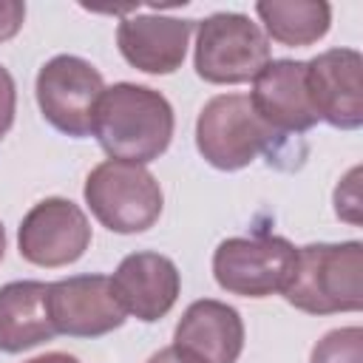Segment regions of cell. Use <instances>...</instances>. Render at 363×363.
<instances>
[{"instance_id":"1","label":"cell","mask_w":363,"mask_h":363,"mask_svg":"<svg viewBox=\"0 0 363 363\" xmlns=\"http://www.w3.org/2000/svg\"><path fill=\"white\" fill-rule=\"evenodd\" d=\"M173 108L164 94L136 82H116L102 91L94 113L99 147L119 162L147 164L173 139Z\"/></svg>"},{"instance_id":"2","label":"cell","mask_w":363,"mask_h":363,"mask_svg":"<svg viewBox=\"0 0 363 363\" xmlns=\"http://www.w3.org/2000/svg\"><path fill=\"white\" fill-rule=\"evenodd\" d=\"M306 315L357 312L363 306V244H306L295 250L292 275L281 292Z\"/></svg>"},{"instance_id":"3","label":"cell","mask_w":363,"mask_h":363,"mask_svg":"<svg viewBox=\"0 0 363 363\" xmlns=\"http://www.w3.org/2000/svg\"><path fill=\"white\" fill-rule=\"evenodd\" d=\"M85 204L102 227L119 235L150 230L164 207L162 187L145 164L108 159L85 179Z\"/></svg>"},{"instance_id":"4","label":"cell","mask_w":363,"mask_h":363,"mask_svg":"<svg viewBox=\"0 0 363 363\" xmlns=\"http://www.w3.org/2000/svg\"><path fill=\"white\" fill-rule=\"evenodd\" d=\"M269 62V40L258 23L238 11H216L196 23L193 65L204 82L241 85Z\"/></svg>"},{"instance_id":"5","label":"cell","mask_w":363,"mask_h":363,"mask_svg":"<svg viewBox=\"0 0 363 363\" xmlns=\"http://www.w3.org/2000/svg\"><path fill=\"white\" fill-rule=\"evenodd\" d=\"M278 133L267 128L244 94L213 96L196 119V147L216 170H241L269 150Z\"/></svg>"},{"instance_id":"6","label":"cell","mask_w":363,"mask_h":363,"mask_svg":"<svg viewBox=\"0 0 363 363\" xmlns=\"http://www.w3.org/2000/svg\"><path fill=\"white\" fill-rule=\"evenodd\" d=\"M105 91L102 74L82 57L57 54L37 71V105L51 128L82 139L94 133V113Z\"/></svg>"},{"instance_id":"7","label":"cell","mask_w":363,"mask_h":363,"mask_svg":"<svg viewBox=\"0 0 363 363\" xmlns=\"http://www.w3.org/2000/svg\"><path fill=\"white\" fill-rule=\"evenodd\" d=\"M292 241L281 235H235L224 238L213 252L216 284L241 298H269L284 292L295 267Z\"/></svg>"},{"instance_id":"8","label":"cell","mask_w":363,"mask_h":363,"mask_svg":"<svg viewBox=\"0 0 363 363\" xmlns=\"http://www.w3.org/2000/svg\"><path fill=\"white\" fill-rule=\"evenodd\" d=\"M91 247V224L79 204L62 196L37 201L20 221L17 250L34 267H68Z\"/></svg>"},{"instance_id":"9","label":"cell","mask_w":363,"mask_h":363,"mask_svg":"<svg viewBox=\"0 0 363 363\" xmlns=\"http://www.w3.org/2000/svg\"><path fill=\"white\" fill-rule=\"evenodd\" d=\"M48 315L57 335L102 337L128 318L108 275H71L48 284Z\"/></svg>"},{"instance_id":"10","label":"cell","mask_w":363,"mask_h":363,"mask_svg":"<svg viewBox=\"0 0 363 363\" xmlns=\"http://www.w3.org/2000/svg\"><path fill=\"white\" fill-rule=\"evenodd\" d=\"M306 91L318 119L340 130L363 125V57L354 48H329L306 62Z\"/></svg>"},{"instance_id":"11","label":"cell","mask_w":363,"mask_h":363,"mask_svg":"<svg viewBox=\"0 0 363 363\" xmlns=\"http://www.w3.org/2000/svg\"><path fill=\"white\" fill-rule=\"evenodd\" d=\"M250 105L275 133H303L318 125L306 91V62L301 60H269L252 77Z\"/></svg>"},{"instance_id":"12","label":"cell","mask_w":363,"mask_h":363,"mask_svg":"<svg viewBox=\"0 0 363 363\" xmlns=\"http://www.w3.org/2000/svg\"><path fill=\"white\" fill-rule=\"evenodd\" d=\"M196 20L164 14H133L116 28V45L128 65L145 74H173L182 68Z\"/></svg>"},{"instance_id":"13","label":"cell","mask_w":363,"mask_h":363,"mask_svg":"<svg viewBox=\"0 0 363 363\" xmlns=\"http://www.w3.org/2000/svg\"><path fill=\"white\" fill-rule=\"evenodd\" d=\"M113 292L128 315L153 323L164 318L182 289V275L167 255L159 252H130L119 261L113 278Z\"/></svg>"},{"instance_id":"14","label":"cell","mask_w":363,"mask_h":363,"mask_svg":"<svg viewBox=\"0 0 363 363\" xmlns=\"http://www.w3.org/2000/svg\"><path fill=\"white\" fill-rule=\"evenodd\" d=\"M173 343L193 352L204 363H235L244 349V320L224 301H193L176 323Z\"/></svg>"},{"instance_id":"15","label":"cell","mask_w":363,"mask_h":363,"mask_svg":"<svg viewBox=\"0 0 363 363\" xmlns=\"http://www.w3.org/2000/svg\"><path fill=\"white\" fill-rule=\"evenodd\" d=\"M57 335L48 315V284L11 281L0 286V352L20 354Z\"/></svg>"},{"instance_id":"16","label":"cell","mask_w":363,"mask_h":363,"mask_svg":"<svg viewBox=\"0 0 363 363\" xmlns=\"http://www.w3.org/2000/svg\"><path fill=\"white\" fill-rule=\"evenodd\" d=\"M255 14L281 45H312L332 26V6L323 0H258Z\"/></svg>"},{"instance_id":"17","label":"cell","mask_w":363,"mask_h":363,"mask_svg":"<svg viewBox=\"0 0 363 363\" xmlns=\"http://www.w3.org/2000/svg\"><path fill=\"white\" fill-rule=\"evenodd\" d=\"M309 363H363V329L343 326L326 332L315 343Z\"/></svg>"},{"instance_id":"18","label":"cell","mask_w":363,"mask_h":363,"mask_svg":"<svg viewBox=\"0 0 363 363\" xmlns=\"http://www.w3.org/2000/svg\"><path fill=\"white\" fill-rule=\"evenodd\" d=\"M357 176L360 167H352L349 176L335 190V213L352 224H360V193H357Z\"/></svg>"},{"instance_id":"19","label":"cell","mask_w":363,"mask_h":363,"mask_svg":"<svg viewBox=\"0 0 363 363\" xmlns=\"http://www.w3.org/2000/svg\"><path fill=\"white\" fill-rule=\"evenodd\" d=\"M14 111H17L14 77H11L9 68L0 62V139L11 130V125H14Z\"/></svg>"},{"instance_id":"20","label":"cell","mask_w":363,"mask_h":363,"mask_svg":"<svg viewBox=\"0 0 363 363\" xmlns=\"http://www.w3.org/2000/svg\"><path fill=\"white\" fill-rule=\"evenodd\" d=\"M26 20V3L20 0H0V43L11 40Z\"/></svg>"},{"instance_id":"21","label":"cell","mask_w":363,"mask_h":363,"mask_svg":"<svg viewBox=\"0 0 363 363\" xmlns=\"http://www.w3.org/2000/svg\"><path fill=\"white\" fill-rule=\"evenodd\" d=\"M147 363H204L201 357H196L193 352H187V349H182V346H164V349H159L156 354H150V360Z\"/></svg>"},{"instance_id":"22","label":"cell","mask_w":363,"mask_h":363,"mask_svg":"<svg viewBox=\"0 0 363 363\" xmlns=\"http://www.w3.org/2000/svg\"><path fill=\"white\" fill-rule=\"evenodd\" d=\"M26 363H79L74 354H65V352H45L40 357H31Z\"/></svg>"},{"instance_id":"23","label":"cell","mask_w":363,"mask_h":363,"mask_svg":"<svg viewBox=\"0 0 363 363\" xmlns=\"http://www.w3.org/2000/svg\"><path fill=\"white\" fill-rule=\"evenodd\" d=\"M6 255V230H3V221H0V261Z\"/></svg>"}]
</instances>
